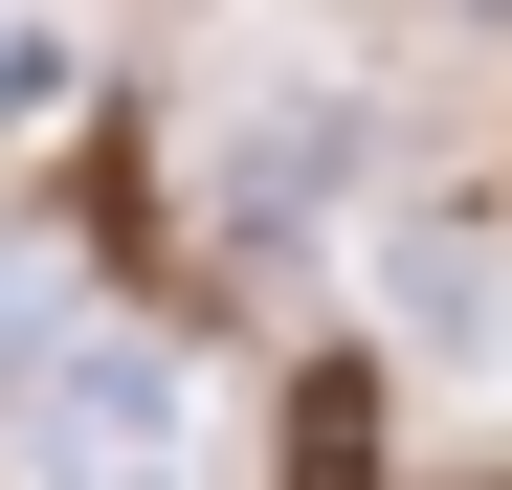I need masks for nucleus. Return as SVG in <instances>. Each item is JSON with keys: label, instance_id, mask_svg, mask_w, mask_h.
<instances>
[{"label": "nucleus", "instance_id": "nucleus-1", "mask_svg": "<svg viewBox=\"0 0 512 490\" xmlns=\"http://www.w3.org/2000/svg\"><path fill=\"white\" fill-rule=\"evenodd\" d=\"M23 424H45V490H201V379L156 357V335H45V379H23Z\"/></svg>", "mask_w": 512, "mask_h": 490}, {"label": "nucleus", "instance_id": "nucleus-2", "mask_svg": "<svg viewBox=\"0 0 512 490\" xmlns=\"http://www.w3.org/2000/svg\"><path fill=\"white\" fill-rule=\"evenodd\" d=\"M334 156H357L334 90H245V112L201 134V201H223L245 245H312V223H334Z\"/></svg>", "mask_w": 512, "mask_h": 490}, {"label": "nucleus", "instance_id": "nucleus-3", "mask_svg": "<svg viewBox=\"0 0 512 490\" xmlns=\"http://www.w3.org/2000/svg\"><path fill=\"white\" fill-rule=\"evenodd\" d=\"M290 490H379V401H357V379L290 401Z\"/></svg>", "mask_w": 512, "mask_h": 490}]
</instances>
